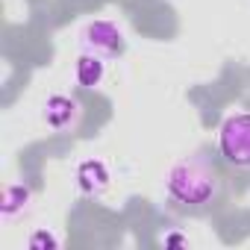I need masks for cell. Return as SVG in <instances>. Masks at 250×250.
Wrapping results in <instances>:
<instances>
[{"mask_svg":"<svg viewBox=\"0 0 250 250\" xmlns=\"http://www.w3.org/2000/svg\"><path fill=\"white\" fill-rule=\"evenodd\" d=\"M27 247H30V250H56V247H59V238H56L50 229H36V232L27 238Z\"/></svg>","mask_w":250,"mask_h":250,"instance_id":"8","label":"cell"},{"mask_svg":"<svg viewBox=\"0 0 250 250\" xmlns=\"http://www.w3.org/2000/svg\"><path fill=\"white\" fill-rule=\"evenodd\" d=\"M44 124L56 133V136H68L80 127L83 121V103L71 94H50L44 100V112H42Z\"/></svg>","mask_w":250,"mask_h":250,"instance_id":"4","label":"cell"},{"mask_svg":"<svg viewBox=\"0 0 250 250\" xmlns=\"http://www.w3.org/2000/svg\"><path fill=\"white\" fill-rule=\"evenodd\" d=\"M218 153L227 165L250 171V109H235L218 130Z\"/></svg>","mask_w":250,"mask_h":250,"instance_id":"2","label":"cell"},{"mask_svg":"<svg viewBox=\"0 0 250 250\" xmlns=\"http://www.w3.org/2000/svg\"><path fill=\"white\" fill-rule=\"evenodd\" d=\"M165 241H168V244H186V238H180V235H168Z\"/></svg>","mask_w":250,"mask_h":250,"instance_id":"9","label":"cell"},{"mask_svg":"<svg viewBox=\"0 0 250 250\" xmlns=\"http://www.w3.org/2000/svg\"><path fill=\"white\" fill-rule=\"evenodd\" d=\"M80 44L83 50H91V53H100L106 59H115L127 50V39H124V30L115 24V21H106V18H97V21H88L85 30L80 33Z\"/></svg>","mask_w":250,"mask_h":250,"instance_id":"3","label":"cell"},{"mask_svg":"<svg viewBox=\"0 0 250 250\" xmlns=\"http://www.w3.org/2000/svg\"><path fill=\"white\" fill-rule=\"evenodd\" d=\"M30 200H33V188L27 183H6L3 194H0V218L3 221L18 218L21 212H27Z\"/></svg>","mask_w":250,"mask_h":250,"instance_id":"7","label":"cell"},{"mask_svg":"<svg viewBox=\"0 0 250 250\" xmlns=\"http://www.w3.org/2000/svg\"><path fill=\"white\" fill-rule=\"evenodd\" d=\"M221 171L218 165L203 156V153H194V156H183L171 165L168 177H165V191H168V200L180 209H209L218 197H221Z\"/></svg>","mask_w":250,"mask_h":250,"instance_id":"1","label":"cell"},{"mask_svg":"<svg viewBox=\"0 0 250 250\" xmlns=\"http://www.w3.org/2000/svg\"><path fill=\"white\" fill-rule=\"evenodd\" d=\"M109 183H112V174L103 159H83L77 165V188L85 197H100L109 188Z\"/></svg>","mask_w":250,"mask_h":250,"instance_id":"5","label":"cell"},{"mask_svg":"<svg viewBox=\"0 0 250 250\" xmlns=\"http://www.w3.org/2000/svg\"><path fill=\"white\" fill-rule=\"evenodd\" d=\"M77 85L80 88H97L103 80H106V56L100 53H91V50H83L77 56Z\"/></svg>","mask_w":250,"mask_h":250,"instance_id":"6","label":"cell"}]
</instances>
